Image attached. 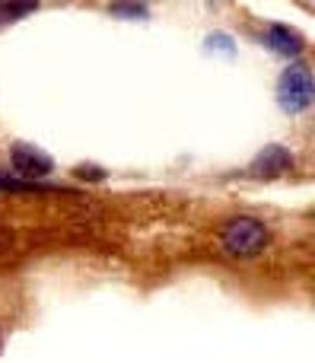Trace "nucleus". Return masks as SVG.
<instances>
[{"label":"nucleus","instance_id":"nucleus-1","mask_svg":"<svg viewBox=\"0 0 315 363\" xmlns=\"http://www.w3.org/2000/svg\"><path fill=\"white\" fill-rule=\"evenodd\" d=\"M268 242H271V230H268L261 220H255V217L229 220V223L223 226V233H220L223 252H227V255H233V258L258 255V252L268 249Z\"/></svg>","mask_w":315,"mask_h":363},{"label":"nucleus","instance_id":"nucleus-2","mask_svg":"<svg viewBox=\"0 0 315 363\" xmlns=\"http://www.w3.org/2000/svg\"><path fill=\"white\" fill-rule=\"evenodd\" d=\"M277 99L284 112H303L312 106V74L306 64H293L284 70L277 86Z\"/></svg>","mask_w":315,"mask_h":363},{"label":"nucleus","instance_id":"nucleus-3","mask_svg":"<svg viewBox=\"0 0 315 363\" xmlns=\"http://www.w3.org/2000/svg\"><path fill=\"white\" fill-rule=\"evenodd\" d=\"M287 169H293V153L287 150V147H280V144L268 147V150L252 163V176H258V179L261 176L265 179L280 176V172H287Z\"/></svg>","mask_w":315,"mask_h":363},{"label":"nucleus","instance_id":"nucleus-4","mask_svg":"<svg viewBox=\"0 0 315 363\" xmlns=\"http://www.w3.org/2000/svg\"><path fill=\"white\" fill-rule=\"evenodd\" d=\"M13 169L23 172V176H48L51 172V160L45 153L32 150V147H16L13 150Z\"/></svg>","mask_w":315,"mask_h":363},{"label":"nucleus","instance_id":"nucleus-5","mask_svg":"<svg viewBox=\"0 0 315 363\" xmlns=\"http://www.w3.org/2000/svg\"><path fill=\"white\" fill-rule=\"evenodd\" d=\"M265 45L271 51H277V55H284V57H297L299 51H303V38H299V32L287 29V26H271Z\"/></svg>","mask_w":315,"mask_h":363},{"label":"nucleus","instance_id":"nucleus-6","mask_svg":"<svg viewBox=\"0 0 315 363\" xmlns=\"http://www.w3.org/2000/svg\"><path fill=\"white\" fill-rule=\"evenodd\" d=\"M0 191H48L42 182H19V179H4L0 176Z\"/></svg>","mask_w":315,"mask_h":363},{"label":"nucleus","instance_id":"nucleus-7","mask_svg":"<svg viewBox=\"0 0 315 363\" xmlns=\"http://www.w3.org/2000/svg\"><path fill=\"white\" fill-rule=\"evenodd\" d=\"M25 13H35V4H0V23L6 19H19Z\"/></svg>","mask_w":315,"mask_h":363},{"label":"nucleus","instance_id":"nucleus-8","mask_svg":"<svg viewBox=\"0 0 315 363\" xmlns=\"http://www.w3.org/2000/svg\"><path fill=\"white\" fill-rule=\"evenodd\" d=\"M112 13H127V16H144L147 6H134V4H112Z\"/></svg>","mask_w":315,"mask_h":363},{"label":"nucleus","instance_id":"nucleus-9","mask_svg":"<svg viewBox=\"0 0 315 363\" xmlns=\"http://www.w3.org/2000/svg\"><path fill=\"white\" fill-rule=\"evenodd\" d=\"M6 242H10V239H6V233H0V249H4Z\"/></svg>","mask_w":315,"mask_h":363}]
</instances>
